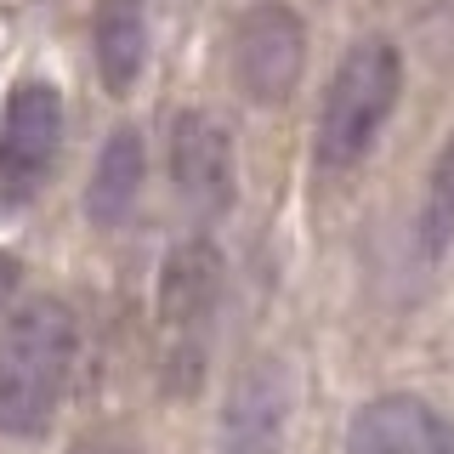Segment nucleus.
<instances>
[{
  "label": "nucleus",
  "mask_w": 454,
  "mask_h": 454,
  "mask_svg": "<svg viewBox=\"0 0 454 454\" xmlns=\"http://www.w3.org/2000/svg\"><path fill=\"white\" fill-rule=\"evenodd\" d=\"M347 454H454V420L415 392L369 397L347 426Z\"/></svg>",
  "instance_id": "8"
},
{
  "label": "nucleus",
  "mask_w": 454,
  "mask_h": 454,
  "mask_svg": "<svg viewBox=\"0 0 454 454\" xmlns=\"http://www.w3.org/2000/svg\"><path fill=\"white\" fill-rule=\"evenodd\" d=\"M307 68V28L284 0H255L233 23V85L250 103H284Z\"/></svg>",
  "instance_id": "5"
},
{
  "label": "nucleus",
  "mask_w": 454,
  "mask_h": 454,
  "mask_svg": "<svg viewBox=\"0 0 454 454\" xmlns=\"http://www.w3.org/2000/svg\"><path fill=\"white\" fill-rule=\"evenodd\" d=\"M397 91H403V63H397L392 40H358V46H347V57L330 74L324 108H318V142H312L318 165L324 170L358 165L375 148V137L387 131Z\"/></svg>",
  "instance_id": "2"
},
{
  "label": "nucleus",
  "mask_w": 454,
  "mask_h": 454,
  "mask_svg": "<svg viewBox=\"0 0 454 454\" xmlns=\"http://www.w3.org/2000/svg\"><path fill=\"white\" fill-rule=\"evenodd\" d=\"M80 352V324L57 295H35L0 330V432L35 437L46 432L68 392Z\"/></svg>",
  "instance_id": "1"
},
{
  "label": "nucleus",
  "mask_w": 454,
  "mask_h": 454,
  "mask_svg": "<svg viewBox=\"0 0 454 454\" xmlns=\"http://www.w3.org/2000/svg\"><path fill=\"white\" fill-rule=\"evenodd\" d=\"M290 409H295V387L290 369L278 358H255L233 375L216 420V454H278L284 432H290Z\"/></svg>",
  "instance_id": "7"
},
{
  "label": "nucleus",
  "mask_w": 454,
  "mask_h": 454,
  "mask_svg": "<svg viewBox=\"0 0 454 454\" xmlns=\"http://www.w3.org/2000/svg\"><path fill=\"white\" fill-rule=\"evenodd\" d=\"M449 245H454V137L443 142V153L432 160L426 199H420V250L443 255Z\"/></svg>",
  "instance_id": "11"
},
{
  "label": "nucleus",
  "mask_w": 454,
  "mask_h": 454,
  "mask_svg": "<svg viewBox=\"0 0 454 454\" xmlns=\"http://www.w3.org/2000/svg\"><path fill=\"white\" fill-rule=\"evenodd\" d=\"M142 176H148V148H142L137 125H120L108 131L103 153L91 165V182H85V216L91 227H120L137 210L142 199Z\"/></svg>",
  "instance_id": "10"
},
{
  "label": "nucleus",
  "mask_w": 454,
  "mask_h": 454,
  "mask_svg": "<svg viewBox=\"0 0 454 454\" xmlns=\"http://www.w3.org/2000/svg\"><path fill=\"white\" fill-rule=\"evenodd\" d=\"M222 301V255L210 239H182L160 267V330H165V392L188 397L205 369V330Z\"/></svg>",
  "instance_id": "3"
},
{
  "label": "nucleus",
  "mask_w": 454,
  "mask_h": 454,
  "mask_svg": "<svg viewBox=\"0 0 454 454\" xmlns=\"http://www.w3.org/2000/svg\"><path fill=\"white\" fill-rule=\"evenodd\" d=\"M170 182H176V199L199 222H216L233 210L239 160H233V131L216 114L205 108L176 114V125H170Z\"/></svg>",
  "instance_id": "6"
},
{
  "label": "nucleus",
  "mask_w": 454,
  "mask_h": 454,
  "mask_svg": "<svg viewBox=\"0 0 454 454\" xmlns=\"http://www.w3.org/2000/svg\"><path fill=\"white\" fill-rule=\"evenodd\" d=\"M12 295H18V262H12V255H0V307H6Z\"/></svg>",
  "instance_id": "12"
},
{
  "label": "nucleus",
  "mask_w": 454,
  "mask_h": 454,
  "mask_svg": "<svg viewBox=\"0 0 454 454\" xmlns=\"http://www.w3.org/2000/svg\"><path fill=\"white\" fill-rule=\"evenodd\" d=\"M63 153V91L51 80H18L0 108V210H23L51 182Z\"/></svg>",
  "instance_id": "4"
},
{
  "label": "nucleus",
  "mask_w": 454,
  "mask_h": 454,
  "mask_svg": "<svg viewBox=\"0 0 454 454\" xmlns=\"http://www.w3.org/2000/svg\"><path fill=\"white\" fill-rule=\"evenodd\" d=\"M91 57L108 97H131L148 68V12L142 0H97L91 12Z\"/></svg>",
  "instance_id": "9"
}]
</instances>
